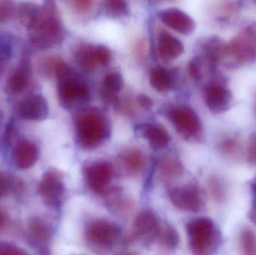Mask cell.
<instances>
[{"instance_id":"6da1fadb","label":"cell","mask_w":256,"mask_h":255,"mask_svg":"<svg viewBox=\"0 0 256 255\" xmlns=\"http://www.w3.org/2000/svg\"><path fill=\"white\" fill-rule=\"evenodd\" d=\"M74 124L78 144L84 149H94L110 137V123L96 108L81 110L75 118Z\"/></svg>"},{"instance_id":"7a4b0ae2","label":"cell","mask_w":256,"mask_h":255,"mask_svg":"<svg viewBox=\"0 0 256 255\" xmlns=\"http://www.w3.org/2000/svg\"><path fill=\"white\" fill-rule=\"evenodd\" d=\"M31 31L32 43L40 49L54 47L63 41L64 27L54 1H45L39 7L37 22Z\"/></svg>"},{"instance_id":"3957f363","label":"cell","mask_w":256,"mask_h":255,"mask_svg":"<svg viewBox=\"0 0 256 255\" xmlns=\"http://www.w3.org/2000/svg\"><path fill=\"white\" fill-rule=\"evenodd\" d=\"M56 76L60 103L64 107L81 106L90 100L91 93L86 81L64 61L60 64Z\"/></svg>"},{"instance_id":"277c9868","label":"cell","mask_w":256,"mask_h":255,"mask_svg":"<svg viewBox=\"0 0 256 255\" xmlns=\"http://www.w3.org/2000/svg\"><path fill=\"white\" fill-rule=\"evenodd\" d=\"M189 245L194 255L212 254L220 239L219 230L213 220L208 217L194 219L186 225Z\"/></svg>"},{"instance_id":"5b68a950","label":"cell","mask_w":256,"mask_h":255,"mask_svg":"<svg viewBox=\"0 0 256 255\" xmlns=\"http://www.w3.org/2000/svg\"><path fill=\"white\" fill-rule=\"evenodd\" d=\"M224 59L232 67L256 61V37L249 26L226 43Z\"/></svg>"},{"instance_id":"8992f818","label":"cell","mask_w":256,"mask_h":255,"mask_svg":"<svg viewBox=\"0 0 256 255\" xmlns=\"http://www.w3.org/2000/svg\"><path fill=\"white\" fill-rule=\"evenodd\" d=\"M168 120L176 131L188 140H196L202 133V124L198 114L191 107L179 106L168 112Z\"/></svg>"},{"instance_id":"52a82bcc","label":"cell","mask_w":256,"mask_h":255,"mask_svg":"<svg viewBox=\"0 0 256 255\" xmlns=\"http://www.w3.org/2000/svg\"><path fill=\"white\" fill-rule=\"evenodd\" d=\"M120 235V229L115 224L104 220L92 222L86 232L87 241L99 247H110L114 245Z\"/></svg>"},{"instance_id":"ba28073f","label":"cell","mask_w":256,"mask_h":255,"mask_svg":"<svg viewBox=\"0 0 256 255\" xmlns=\"http://www.w3.org/2000/svg\"><path fill=\"white\" fill-rule=\"evenodd\" d=\"M88 187L98 193L106 191L114 175L112 164L108 161H97L88 165L84 170Z\"/></svg>"},{"instance_id":"9c48e42d","label":"cell","mask_w":256,"mask_h":255,"mask_svg":"<svg viewBox=\"0 0 256 255\" xmlns=\"http://www.w3.org/2000/svg\"><path fill=\"white\" fill-rule=\"evenodd\" d=\"M170 199L174 207L186 212H198L202 206L200 190L196 186L188 185L173 189Z\"/></svg>"},{"instance_id":"30bf717a","label":"cell","mask_w":256,"mask_h":255,"mask_svg":"<svg viewBox=\"0 0 256 255\" xmlns=\"http://www.w3.org/2000/svg\"><path fill=\"white\" fill-rule=\"evenodd\" d=\"M39 193L46 205L56 207L61 203L64 193V187L58 172L51 170L44 175Z\"/></svg>"},{"instance_id":"8fae6325","label":"cell","mask_w":256,"mask_h":255,"mask_svg":"<svg viewBox=\"0 0 256 255\" xmlns=\"http://www.w3.org/2000/svg\"><path fill=\"white\" fill-rule=\"evenodd\" d=\"M204 100L210 112L214 114H222L231 107L232 94L225 85L212 83L206 88Z\"/></svg>"},{"instance_id":"7c38bea8","label":"cell","mask_w":256,"mask_h":255,"mask_svg":"<svg viewBox=\"0 0 256 255\" xmlns=\"http://www.w3.org/2000/svg\"><path fill=\"white\" fill-rule=\"evenodd\" d=\"M158 16L165 25L180 34L189 35L195 31V21L188 13L177 7H168L160 10Z\"/></svg>"},{"instance_id":"4fadbf2b","label":"cell","mask_w":256,"mask_h":255,"mask_svg":"<svg viewBox=\"0 0 256 255\" xmlns=\"http://www.w3.org/2000/svg\"><path fill=\"white\" fill-rule=\"evenodd\" d=\"M18 114L21 118L28 121H44L49 114L48 102L40 94L28 96L20 103Z\"/></svg>"},{"instance_id":"5bb4252c","label":"cell","mask_w":256,"mask_h":255,"mask_svg":"<svg viewBox=\"0 0 256 255\" xmlns=\"http://www.w3.org/2000/svg\"><path fill=\"white\" fill-rule=\"evenodd\" d=\"M38 158V150L32 142L22 140L18 142L13 151V160L16 167L27 169L32 167Z\"/></svg>"},{"instance_id":"9a60e30c","label":"cell","mask_w":256,"mask_h":255,"mask_svg":"<svg viewBox=\"0 0 256 255\" xmlns=\"http://www.w3.org/2000/svg\"><path fill=\"white\" fill-rule=\"evenodd\" d=\"M138 131L148 141L150 148L155 151L164 149L170 144V134L160 126L154 124H144L140 125Z\"/></svg>"},{"instance_id":"2e32d148","label":"cell","mask_w":256,"mask_h":255,"mask_svg":"<svg viewBox=\"0 0 256 255\" xmlns=\"http://www.w3.org/2000/svg\"><path fill=\"white\" fill-rule=\"evenodd\" d=\"M158 50L162 59L172 61L183 54L184 46L177 37L162 31L158 37Z\"/></svg>"},{"instance_id":"e0dca14e","label":"cell","mask_w":256,"mask_h":255,"mask_svg":"<svg viewBox=\"0 0 256 255\" xmlns=\"http://www.w3.org/2000/svg\"><path fill=\"white\" fill-rule=\"evenodd\" d=\"M159 229L158 218L152 211H142L137 216L134 222V232L136 237L156 235Z\"/></svg>"},{"instance_id":"ac0fdd59","label":"cell","mask_w":256,"mask_h":255,"mask_svg":"<svg viewBox=\"0 0 256 255\" xmlns=\"http://www.w3.org/2000/svg\"><path fill=\"white\" fill-rule=\"evenodd\" d=\"M150 86L158 92H166L174 87V76L170 70L164 67H154L149 74Z\"/></svg>"},{"instance_id":"d6986e66","label":"cell","mask_w":256,"mask_h":255,"mask_svg":"<svg viewBox=\"0 0 256 255\" xmlns=\"http://www.w3.org/2000/svg\"><path fill=\"white\" fill-rule=\"evenodd\" d=\"M124 81L121 73L112 71L104 78L102 83V96L108 101L114 102L116 95L122 89Z\"/></svg>"},{"instance_id":"ffe728a7","label":"cell","mask_w":256,"mask_h":255,"mask_svg":"<svg viewBox=\"0 0 256 255\" xmlns=\"http://www.w3.org/2000/svg\"><path fill=\"white\" fill-rule=\"evenodd\" d=\"M122 165L129 175H137L144 169L146 164L144 154L138 149L128 150L122 156Z\"/></svg>"},{"instance_id":"44dd1931","label":"cell","mask_w":256,"mask_h":255,"mask_svg":"<svg viewBox=\"0 0 256 255\" xmlns=\"http://www.w3.org/2000/svg\"><path fill=\"white\" fill-rule=\"evenodd\" d=\"M94 46L88 43H82L75 49L74 58L76 63L84 70H93L98 65Z\"/></svg>"},{"instance_id":"7402d4cb","label":"cell","mask_w":256,"mask_h":255,"mask_svg":"<svg viewBox=\"0 0 256 255\" xmlns=\"http://www.w3.org/2000/svg\"><path fill=\"white\" fill-rule=\"evenodd\" d=\"M28 73L26 67H20L12 72L6 84V90L9 94H18L26 86Z\"/></svg>"},{"instance_id":"603a6c76","label":"cell","mask_w":256,"mask_h":255,"mask_svg":"<svg viewBox=\"0 0 256 255\" xmlns=\"http://www.w3.org/2000/svg\"><path fill=\"white\" fill-rule=\"evenodd\" d=\"M39 7L32 2H24L18 10L20 23L28 30H32L36 25L38 16Z\"/></svg>"},{"instance_id":"cb8c5ba5","label":"cell","mask_w":256,"mask_h":255,"mask_svg":"<svg viewBox=\"0 0 256 255\" xmlns=\"http://www.w3.org/2000/svg\"><path fill=\"white\" fill-rule=\"evenodd\" d=\"M208 188L213 200L218 203L225 202L227 195L226 186L220 178L216 176L210 177L208 182Z\"/></svg>"},{"instance_id":"d4e9b609","label":"cell","mask_w":256,"mask_h":255,"mask_svg":"<svg viewBox=\"0 0 256 255\" xmlns=\"http://www.w3.org/2000/svg\"><path fill=\"white\" fill-rule=\"evenodd\" d=\"M239 245L242 255H256V238L254 232L248 229L242 231L239 239Z\"/></svg>"},{"instance_id":"484cf974","label":"cell","mask_w":256,"mask_h":255,"mask_svg":"<svg viewBox=\"0 0 256 255\" xmlns=\"http://www.w3.org/2000/svg\"><path fill=\"white\" fill-rule=\"evenodd\" d=\"M30 235L36 244H44L50 238L49 227L42 220L36 219L30 226Z\"/></svg>"},{"instance_id":"4316f807","label":"cell","mask_w":256,"mask_h":255,"mask_svg":"<svg viewBox=\"0 0 256 255\" xmlns=\"http://www.w3.org/2000/svg\"><path fill=\"white\" fill-rule=\"evenodd\" d=\"M104 10L110 17L118 18L128 15L129 7L128 3L121 0H109L103 2Z\"/></svg>"},{"instance_id":"83f0119b","label":"cell","mask_w":256,"mask_h":255,"mask_svg":"<svg viewBox=\"0 0 256 255\" xmlns=\"http://www.w3.org/2000/svg\"><path fill=\"white\" fill-rule=\"evenodd\" d=\"M62 62L63 60L58 56L44 57L39 61V70L45 76H56L60 64Z\"/></svg>"},{"instance_id":"f1b7e54d","label":"cell","mask_w":256,"mask_h":255,"mask_svg":"<svg viewBox=\"0 0 256 255\" xmlns=\"http://www.w3.org/2000/svg\"><path fill=\"white\" fill-rule=\"evenodd\" d=\"M160 172L166 178H174L182 173V165L173 159H167L160 164Z\"/></svg>"},{"instance_id":"f546056e","label":"cell","mask_w":256,"mask_h":255,"mask_svg":"<svg viewBox=\"0 0 256 255\" xmlns=\"http://www.w3.org/2000/svg\"><path fill=\"white\" fill-rule=\"evenodd\" d=\"M156 236L160 244L168 248H174L178 243L177 233L170 227L160 229Z\"/></svg>"},{"instance_id":"4dcf8cb0","label":"cell","mask_w":256,"mask_h":255,"mask_svg":"<svg viewBox=\"0 0 256 255\" xmlns=\"http://www.w3.org/2000/svg\"><path fill=\"white\" fill-rule=\"evenodd\" d=\"M220 150L226 157L234 159L240 154V147L234 139H225L220 145Z\"/></svg>"},{"instance_id":"1f68e13d","label":"cell","mask_w":256,"mask_h":255,"mask_svg":"<svg viewBox=\"0 0 256 255\" xmlns=\"http://www.w3.org/2000/svg\"><path fill=\"white\" fill-rule=\"evenodd\" d=\"M96 61L98 65L106 66L110 62L112 55L111 51L104 45H97L94 46Z\"/></svg>"},{"instance_id":"d6a6232c","label":"cell","mask_w":256,"mask_h":255,"mask_svg":"<svg viewBox=\"0 0 256 255\" xmlns=\"http://www.w3.org/2000/svg\"><path fill=\"white\" fill-rule=\"evenodd\" d=\"M15 11V4L12 1H0V22L10 20Z\"/></svg>"},{"instance_id":"836d02e7","label":"cell","mask_w":256,"mask_h":255,"mask_svg":"<svg viewBox=\"0 0 256 255\" xmlns=\"http://www.w3.org/2000/svg\"><path fill=\"white\" fill-rule=\"evenodd\" d=\"M188 72L190 76L195 79L200 80L202 76V60L200 56L195 57L188 64Z\"/></svg>"},{"instance_id":"e575fe53","label":"cell","mask_w":256,"mask_h":255,"mask_svg":"<svg viewBox=\"0 0 256 255\" xmlns=\"http://www.w3.org/2000/svg\"><path fill=\"white\" fill-rule=\"evenodd\" d=\"M0 255H28L24 250L4 243H0Z\"/></svg>"},{"instance_id":"d590c367","label":"cell","mask_w":256,"mask_h":255,"mask_svg":"<svg viewBox=\"0 0 256 255\" xmlns=\"http://www.w3.org/2000/svg\"><path fill=\"white\" fill-rule=\"evenodd\" d=\"M248 160L250 164L256 166V134L250 138L248 148Z\"/></svg>"},{"instance_id":"8d00e7d4","label":"cell","mask_w":256,"mask_h":255,"mask_svg":"<svg viewBox=\"0 0 256 255\" xmlns=\"http://www.w3.org/2000/svg\"><path fill=\"white\" fill-rule=\"evenodd\" d=\"M92 1L88 0H78L72 1V6L76 11L79 13H85L91 8Z\"/></svg>"},{"instance_id":"74e56055","label":"cell","mask_w":256,"mask_h":255,"mask_svg":"<svg viewBox=\"0 0 256 255\" xmlns=\"http://www.w3.org/2000/svg\"><path fill=\"white\" fill-rule=\"evenodd\" d=\"M10 189V183L8 178L0 172V199L7 196Z\"/></svg>"},{"instance_id":"f35d334b","label":"cell","mask_w":256,"mask_h":255,"mask_svg":"<svg viewBox=\"0 0 256 255\" xmlns=\"http://www.w3.org/2000/svg\"><path fill=\"white\" fill-rule=\"evenodd\" d=\"M137 102L141 107L147 109V110L152 109V106H153V100L146 94H141L138 95Z\"/></svg>"},{"instance_id":"ab89813d","label":"cell","mask_w":256,"mask_h":255,"mask_svg":"<svg viewBox=\"0 0 256 255\" xmlns=\"http://www.w3.org/2000/svg\"><path fill=\"white\" fill-rule=\"evenodd\" d=\"M15 135H16V130H15L14 127V124L12 123L7 127L4 139H6L8 142H12L14 139Z\"/></svg>"},{"instance_id":"60d3db41","label":"cell","mask_w":256,"mask_h":255,"mask_svg":"<svg viewBox=\"0 0 256 255\" xmlns=\"http://www.w3.org/2000/svg\"><path fill=\"white\" fill-rule=\"evenodd\" d=\"M248 217H249L250 220L256 226V196H254Z\"/></svg>"},{"instance_id":"b9f144b4","label":"cell","mask_w":256,"mask_h":255,"mask_svg":"<svg viewBox=\"0 0 256 255\" xmlns=\"http://www.w3.org/2000/svg\"><path fill=\"white\" fill-rule=\"evenodd\" d=\"M6 221H7V217H6V214L0 211V229L4 227V225L6 224Z\"/></svg>"},{"instance_id":"7bdbcfd3","label":"cell","mask_w":256,"mask_h":255,"mask_svg":"<svg viewBox=\"0 0 256 255\" xmlns=\"http://www.w3.org/2000/svg\"><path fill=\"white\" fill-rule=\"evenodd\" d=\"M251 188H252L254 196H256V177L254 178V181L251 183Z\"/></svg>"},{"instance_id":"ee69618b","label":"cell","mask_w":256,"mask_h":255,"mask_svg":"<svg viewBox=\"0 0 256 255\" xmlns=\"http://www.w3.org/2000/svg\"><path fill=\"white\" fill-rule=\"evenodd\" d=\"M250 29L252 30V32L254 33V34L256 36V23L252 24V25H249Z\"/></svg>"}]
</instances>
